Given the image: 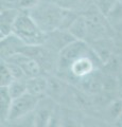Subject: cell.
Segmentation results:
<instances>
[{"mask_svg": "<svg viewBox=\"0 0 122 127\" xmlns=\"http://www.w3.org/2000/svg\"><path fill=\"white\" fill-rule=\"evenodd\" d=\"M117 96L119 100L122 101V71L118 75V91H117Z\"/></svg>", "mask_w": 122, "mask_h": 127, "instance_id": "obj_23", "label": "cell"}, {"mask_svg": "<svg viewBox=\"0 0 122 127\" xmlns=\"http://www.w3.org/2000/svg\"><path fill=\"white\" fill-rule=\"evenodd\" d=\"M13 35L22 41L27 47H41L47 41L48 34L44 33L31 15L20 12L14 23Z\"/></svg>", "mask_w": 122, "mask_h": 127, "instance_id": "obj_2", "label": "cell"}, {"mask_svg": "<svg viewBox=\"0 0 122 127\" xmlns=\"http://www.w3.org/2000/svg\"><path fill=\"white\" fill-rule=\"evenodd\" d=\"M56 109L53 101L49 97H42L34 111L35 127H48L53 113Z\"/></svg>", "mask_w": 122, "mask_h": 127, "instance_id": "obj_7", "label": "cell"}, {"mask_svg": "<svg viewBox=\"0 0 122 127\" xmlns=\"http://www.w3.org/2000/svg\"><path fill=\"white\" fill-rule=\"evenodd\" d=\"M118 2H120V3H122V0H118Z\"/></svg>", "mask_w": 122, "mask_h": 127, "instance_id": "obj_25", "label": "cell"}, {"mask_svg": "<svg viewBox=\"0 0 122 127\" xmlns=\"http://www.w3.org/2000/svg\"><path fill=\"white\" fill-rule=\"evenodd\" d=\"M67 32L76 40H82L87 42L88 30H87V23H86L85 16L83 13L77 15V17L73 19V21L71 22Z\"/></svg>", "mask_w": 122, "mask_h": 127, "instance_id": "obj_11", "label": "cell"}, {"mask_svg": "<svg viewBox=\"0 0 122 127\" xmlns=\"http://www.w3.org/2000/svg\"><path fill=\"white\" fill-rule=\"evenodd\" d=\"M90 0H58L56 2L63 9L70 12H76L82 9H86Z\"/></svg>", "mask_w": 122, "mask_h": 127, "instance_id": "obj_16", "label": "cell"}, {"mask_svg": "<svg viewBox=\"0 0 122 127\" xmlns=\"http://www.w3.org/2000/svg\"><path fill=\"white\" fill-rule=\"evenodd\" d=\"M61 127H77V124L71 117L67 116L66 113H62Z\"/></svg>", "mask_w": 122, "mask_h": 127, "instance_id": "obj_22", "label": "cell"}, {"mask_svg": "<svg viewBox=\"0 0 122 127\" xmlns=\"http://www.w3.org/2000/svg\"><path fill=\"white\" fill-rule=\"evenodd\" d=\"M92 53L90 45L86 41L73 40L62 49L58 54V69L64 71L69 70L70 66L82 56Z\"/></svg>", "mask_w": 122, "mask_h": 127, "instance_id": "obj_4", "label": "cell"}, {"mask_svg": "<svg viewBox=\"0 0 122 127\" xmlns=\"http://www.w3.org/2000/svg\"><path fill=\"white\" fill-rule=\"evenodd\" d=\"M74 12L67 11L57 3H39L30 11L31 17L37 23L44 33L50 34L57 30L67 31L73 19L77 17Z\"/></svg>", "mask_w": 122, "mask_h": 127, "instance_id": "obj_1", "label": "cell"}, {"mask_svg": "<svg viewBox=\"0 0 122 127\" xmlns=\"http://www.w3.org/2000/svg\"><path fill=\"white\" fill-rule=\"evenodd\" d=\"M106 117L111 121H115L122 114V101L119 98H116L106 107Z\"/></svg>", "mask_w": 122, "mask_h": 127, "instance_id": "obj_18", "label": "cell"}, {"mask_svg": "<svg viewBox=\"0 0 122 127\" xmlns=\"http://www.w3.org/2000/svg\"><path fill=\"white\" fill-rule=\"evenodd\" d=\"M83 14L85 16L86 23H87L88 43H92L94 41L102 40V39L112 38L113 28L111 26V22L98 10L96 4L88 7L87 11Z\"/></svg>", "mask_w": 122, "mask_h": 127, "instance_id": "obj_3", "label": "cell"}, {"mask_svg": "<svg viewBox=\"0 0 122 127\" xmlns=\"http://www.w3.org/2000/svg\"><path fill=\"white\" fill-rule=\"evenodd\" d=\"M115 28H116V31L118 32V34L122 37V21H120L119 23H117V25L115 26Z\"/></svg>", "mask_w": 122, "mask_h": 127, "instance_id": "obj_24", "label": "cell"}, {"mask_svg": "<svg viewBox=\"0 0 122 127\" xmlns=\"http://www.w3.org/2000/svg\"><path fill=\"white\" fill-rule=\"evenodd\" d=\"M119 5L120 2H118V0H96V6L98 7V10L108 20L113 16V14L116 12Z\"/></svg>", "mask_w": 122, "mask_h": 127, "instance_id": "obj_14", "label": "cell"}, {"mask_svg": "<svg viewBox=\"0 0 122 127\" xmlns=\"http://www.w3.org/2000/svg\"><path fill=\"white\" fill-rule=\"evenodd\" d=\"M27 79H17L14 81L12 84L7 87L9 92L13 100L22 96L26 93H28V88H27Z\"/></svg>", "mask_w": 122, "mask_h": 127, "instance_id": "obj_15", "label": "cell"}, {"mask_svg": "<svg viewBox=\"0 0 122 127\" xmlns=\"http://www.w3.org/2000/svg\"><path fill=\"white\" fill-rule=\"evenodd\" d=\"M61 121H62V112H60V110L56 107L48 127H61Z\"/></svg>", "mask_w": 122, "mask_h": 127, "instance_id": "obj_21", "label": "cell"}, {"mask_svg": "<svg viewBox=\"0 0 122 127\" xmlns=\"http://www.w3.org/2000/svg\"><path fill=\"white\" fill-rule=\"evenodd\" d=\"M92 127H98V126H92Z\"/></svg>", "mask_w": 122, "mask_h": 127, "instance_id": "obj_27", "label": "cell"}, {"mask_svg": "<svg viewBox=\"0 0 122 127\" xmlns=\"http://www.w3.org/2000/svg\"><path fill=\"white\" fill-rule=\"evenodd\" d=\"M27 88L28 93L33 94L38 97H44V94L48 90V79L42 76H36L27 79Z\"/></svg>", "mask_w": 122, "mask_h": 127, "instance_id": "obj_12", "label": "cell"}, {"mask_svg": "<svg viewBox=\"0 0 122 127\" xmlns=\"http://www.w3.org/2000/svg\"><path fill=\"white\" fill-rule=\"evenodd\" d=\"M94 59H97L98 62H100L96 54L92 51V53L87 54L85 56H82L79 59H77L69 68V72L71 73L74 77L78 78H83L87 76L90 73H92L93 71H96V65H94Z\"/></svg>", "mask_w": 122, "mask_h": 127, "instance_id": "obj_8", "label": "cell"}, {"mask_svg": "<svg viewBox=\"0 0 122 127\" xmlns=\"http://www.w3.org/2000/svg\"><path fill=\"white\" fill-rule=\"evenodd\" d=\"M6 62H11L16 64L17 66L20 67V69L22 70V72L25 73L27 79L39 76L41 73V65L36 61V58H34L33 56L26 54V53H17L11 56L10 58L5 59Z\"/></svg>", "mask_w": 122, "mask_h": 127, "instance_id": "obj_6", "label": "cell"}, {"mask_svg": "<svg viewBox=\"0 0 122 127\" xmlns=\"http://www.w3.org/2000/svg\"><path fill=\"white\" fill-rule=\"evenodd\" d=\"M81 87L88 94H100L103 92V73L96 70L87 76L81 78Z\"/></svg>", "mask_w": 122, "mask_h": 127, "instance_id": "obj_10", "label": "cell"}, {"mask_svg": "<svg viewBox=\"0 0 122 127\" xmlns=\"http://www.w3.org/2000/svg\"><path fill=\"white\" fill-rule=\"evenodd\" d=\"M20 12L16 9H4L0 14V38L4 39L13 34L14 23Z\"/></svg>", "mask_w": 122, "mask_h": 127, "instance_id": "obj_9", "label": "cell"}, {"mask_svg": "<svg viewBox=\"0 0 122 127\" xmlns=\"http://www.w3.org/2000/svg\"><path fill=\"white\" fill-rule=\"evenodd\" d=\"M39 3H41V0H19V6L22 10L31 11L36 7Z\"/></svg>", "mask_w": 122, "mask_h": 127, "instance_id": "obj_20", "label": "cell"}, {"mask_svg": "<svg viewBox=\"0 0 122 127\" xmlns=\"http://www.w3.org/2000/svg\"><path fill=\"white\" fill-rule=\"evenodd\" d=\"M64 89L63 86V82L61 79H57L55 77H50L48 78V90L49 92H51L52 96H56V95H61Z\"/></svg>", "mask_w": 122, "mask_h": 127, "instance_id": "obj_19", "label": "cell"}, {"mask_svg": "<svg viewBox=\"0 0 122 127\" xmlns=\"http://www.w3.org/2000/svg\"><path fill=\"white\" fill-rule=\"evenodd\" d=\"M41 98L42 97H38L33 94L26 93L25 95L16 98V100H13L7 121L16 122L22 118L29 116V114L33 113Z\"/></svg>", "mask_w": 122, "mask_h": 127, "instance_id": "obj_5", "label": "cell"}, {"mask_svg": "<svg viewBox=\"0 0 122 127\" xmlns=\"http://www.w3.org/2000/svg\"><path fill=\"white\" fill-rule=\"evenodd\" d=\"M0 89H1L0 90V116H1V121L5 122L9 119L13 98L9 92L7 87H1Z\"/></svg>", "mask_w": 122, "mask_h": 127, "instance_id": "obj_13", "label": "cell"}, {"mask_svg": "<svg viewBox=\"0 0 122 127\" xmlns=\"http://www.w3.org/2000/svg\"><path fill=\"white\" fill-rule=\"evenodd\" d=\"M15 81L5 61L1 59L0 64V87H9Z\"/></svg>", "mask_w": 122, "mask_h": 127, "instance_id": "obj_17", "label": "cell"}, {"mask_svg": "<svg viewBox=\"0 0 122 127\" xmlns=\"http://www.w3.org/2000/svg\"><path fill=\"white\" fill-rule=\"evenodd\" d=\"M121 69H122V64H121Z\"/></svg>", "mask_w": 122, "mask_h": 127, "instance_id": "obj_26", "label": "cell"}]
</instances>
